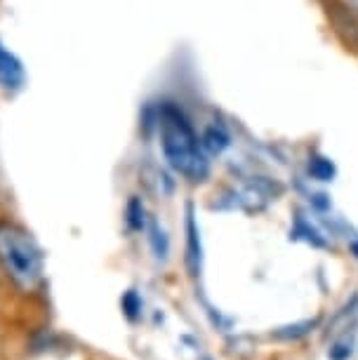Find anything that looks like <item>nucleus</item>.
Listing matches in <instances>:
<instances>
[{
  "instance_id": "f257e3e1",
  "label": "nucleus",
  "mask_w": 358,
  "mask_h": 360,
  "mask_svg": "<svg viewBox=\"0 0 358 360\" xmlns=\"http://www.w3.org/2000/svg\"><path fill=\"white\" fill-rule=\"evenodd\" d=\"M160 141H163V153L174 172L188 179H200L205 174L207 165L203 155L205 148L196 137L184 113L172 106H165L160 113Z\"/></svg>"
},
{
  "instance_id": "f03ea898",
  "label": "nucleus",
  "mask_w": 358,
  "mask_h": 360,
  "mask_svg": "<svg viewBox=\"0 0 358 360\" xmlns=\"http://www.w3.org/2000/svg\"><path fill=\"white\" fill-rule=\"evenodd\" d=\"M0 269L22 290H36L43 281V255L22 226L0 221Z\"/></svg>"
},
{
  "instance_id": "7ed1b4c3",
  "label": "nucleus",
  "mask_w": 358,
  "mask_h": 360,
  "mask_svg": "<svg viewBox=\"0 0 358 360\" xmlns=\"http://www.w3.org/2000/svg\"><path fill=\"white\" fill-rule=\"evenodd\" d=\"M24 83V69L15 54H10L0 45V85L8 90H17Z\"/></svg>"
},
{
  "instance_id": "20e7f679",
  "label": "nucleus",
  "mask_w": 358,
  "mask_h": 360,
  "mask_svg": "<svg viewBox=\"0 0 358 360\" xmlns=\"http://www.w3.org/2000/svg\"><path fill=\"white\" fill-rule=\"evenodd\" d=\"M203 148H205V151H210V153H219L222 148H224L226 144H229V137H226V132L222 130V127H210V130L205 132V137H203Z\"/></svg>"
},
{
  "instance_id": "39448f33",
  "label": "nucleus",
  "mask_w": 358,
  "mask_h": 360,
  "mask_svg": "<svg viewBox=\"0 0 358 360\" xmlns=\"http://www.w3.org/2000/svg\"><path fill=\"white\" fill-rule=\"evenodd\" d=\"M316 323L319 321H307V323H300V325H290V328H283L276 332V337L279 339H300L304 335H309V330L316 328Z\"/></svg>"
},
{
  "instance_id": "423d86ee",
  "label": "nucleus",
  "mask_w": 358,
  "mask_h": 360,
  "mask_svg": "<svg viewBox=\"0 0 358 360\" xmlns=\"http://www.w3.org/2000/svg\"><path fill=\"white\" fill-rule=\"evenodd\" d=\"M123 311H125V316L130 318V321H134V318L139 316V311H141V299L134 295V290H130L127 295L123 297Z\"/></svg>"
},
{
  "instance_id": "0eeeda50",
  "label": "nucleus",
  "mask_w": 358,
  "mask_h": 360,
  "mask_svg": "<svg viewBox=\"0 0 358 360\" xmlns=\"http://www.w3.org/2000/svg\"><path fill=\"white\" fill-rule=\"evenodd\" d=\"M127 221H130L132 229H144V207L137 200H132L127 205Z\"/></svg>"
},
{
  "instance_id": "6e6552de",
  "label": "nucleus",
  "mask_w": 358,
  "mask_h": 360,
  "mask_svg": "<svg viewBox=\"0 0 358 360\" xmlns=\"http://www.w3.org/2000/svg\"><path fill=\"white\" fill-rule=\"evenodd\" d=\"M347 3H349V8L358 15V0H347Z\"/></svg>"
}]
</instances>
